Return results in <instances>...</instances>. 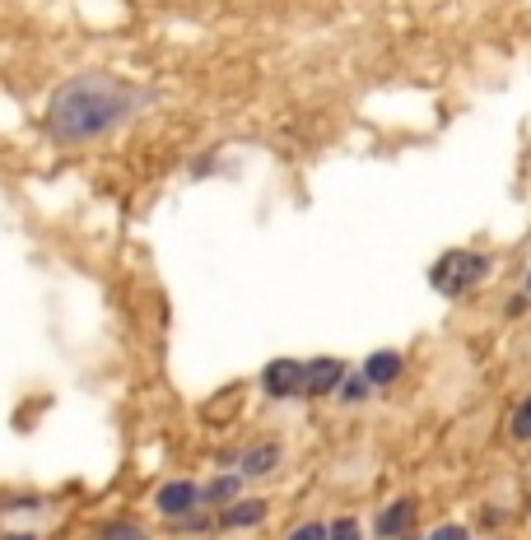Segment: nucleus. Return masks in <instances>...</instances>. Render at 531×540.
Here are the masks:
<instances>
[{"instance_id":"f257e3e1","label":"nucleus","mask_w":531,"mask_h":540,"mask_svg":"<svg viewBox=\"0 0 531 540\" xmlns=\"http://www.w3.org/2000/svg\"><path fill=\"white\" fill-rule=\"evenodd\" d=\"M154 98H159L154 89H140L122 75L80 70L56 84L47 98V135L56 145H94L103 135L122 131L126 122H136Z\"/></svg>"},{"instance_id":"f03ea898","label":"nucleus","mask_w":531,"mask_h":540,"mask_svg":"<svg viewBox=\"0 0 531 540\" xmlns=\"http://www.w3.org/2000/svg\"><path fill=\"white\" fill-rule=\"evenodd\" d=\"M490 270H494V261L485 257V252L452 247V252H443V257L429 266V284H434V294H443V298H466Z\"/></svg>"},{"instance_id":"7ed1b4c3","label":"nucleus","mask_w":531,"mask_h":540,"mask_svg":"<svg viewBox=\"0 0 531 540\" xmlns=\"http://www.w3.org/2000/svg\"><path fill=\"white\" fill-rule=\"evenodd\" d=\"M261 392L266 401H294L303 396V364L299 359H271L261 368Z\"/></svg>"},{"instance_id":"20e7f679","label":"nucleus","mask_w":531,"mask_h":540,"mask_svg":"<svg viewBox=\"0 0 531 540\" xmlns=\"http://www.w3.org/2000/svg\"><path fill=\"white\" fill-rule=\"evenodd\" d=\"M345 382V364L341 359H331V354H317V359H308L303 364V396H313V401H322V396H336Z\"/></svg>"},{"instance_id":"39448f33","label":"nucleus","mask_w":531,"mask_h":540,"mask_svg":"<svg viewBox=\"0 0 531 540\" xmlns=\"http://www.w3.org/2000/svg\"><path fill=\"white\" fill-rule=\"evenodd\" d=\"M415 517H420V503L415 499H392L387 508H378L373 517V536L378 540H401L415 531Z\"/></svg>"},{"instance_id":"423d86ee","label":"nucleus","mask_w":531,"mask_h":540,"mask_svg":"<svg viewBox=\"0 0 531 540\" xmlns=\"http://www.w3.org/2000/svg\"><path fill=\"white\" fill-rule=\"evenodd\" d=\"M154 508L164 517H187L191 508H201V485L196 480H168V485H159V494H154Z\"/></svg>"},{"instance_id":"0eeeda50","label":"nucleus","mask_w":531,"mask_h":540,"mask_svg":"<svg viewBox=\"0 0 531 540\" xmlns=\"http://www.w3.org/2000/svg\"><path fill=\"white\" fill-rule=\"evenodd\" d=\"M359 373H364V378L373 382V392H378V387H392V382H401V373H406V359H401L396 350H373L364 359V368H359Z\"/></svg>"},{"instance_id":"6e6552de","label":"nucleus","mask_w":531,"mask_h":540,"mask_svg":"<svg viewBox=\"0 0 531 540\" xmlns=\"http://www.w3.org/2000/svg\"><path fill=\"white\" fill-rule=\"evenodd\" d=\"M280 443H257V447H247L243 457H238V475L243 480H261V475H271L275 466H280Z\"/></svg>"},{"instance_id":"1a4fd4ad","label":"nucleus","mask_w":531,"mask_h":540,"mask_svg":"<svg viewBox=\"0 0 531 540\" xmlns=\"http://www.w3.org/2000/svg\"><path fill=\"white\" fill-rule=\"evenodd\" d=\"M257 522H266V499H233L224 508V531H247Z\"/></svg>"},{"instance_id":"9d476101","label":"nucleus","mask_w":531,"mask_h":540,"mask_svg":"<svg viewBox=\"0 0 531 540\" xmlns=\"http://www.w3.org/2000/svg\"><path fill=\"white\" fill-rule=\"evenodd\" d=\"M233 499H243V475H238V471H233V475H215V480L201 489L205 508H229Z\"/></svg>"},{"instance_id":"9b49d317","label":"nucleus","mask_w":531,"mask_h":540,"mask_svg":"<svg viewBox=\"0 0 531 540\" xmlns=\"http://www.w3.org/2000/svg\"><path fill=\"white\" fill-rule=\"evenodd\" d=\"M368 392H373V382L364 378V373H345V382H341V401L345 405H359V401H368Z\"/></svg>"},{"instance_id":"f8f14e48","label":"nucleus","mask_w":531,"mask_h":540,"mask_svg":"<svg viewBox=\"0 0 531 540\" xmlns=\"http://www.w3.org/2000/svg\"><path fill=\"white\" fill-rule=\"evenodd\" d=\"M508 433H513L518 443H531V396L518 405V410H513V424H508Z\"/></svg>"},{"instance_id":"ddd939ff","label":"nucleus","mask_w":531,"mask_h":540,"mask_svg":"<svg viewBox=\"0 0 531 540\" xmlns=\"http://www.w3.org/2000/svg\"><path fill=\"white\" fill-rule=\"evenodd\" d=\"M327 540H364V527H359L354 517H341V522L327 527Z\"/></svg>"},{"instance_id":"4468645a","label":"nucleus","mask_w":531,"mask_h":540,"mask_svg":"<svg viewBox=\"0 0 531 540\" xmlns=\"http://www.w3.org/2000/svg\"><path fill=\"white\" fill-rule=\"evenodd\" d=\"M177 522H182V531H187V536H205V531H210V517H205L201 508H191V513L177 517Z\"/></svg>"},{"instance_id":"2eb2a0df","label":"nucleus","mask_w":531,"mask_h":540,"mask_svg":"<svg viewBox=\"0 0 531 540\" xmlns=\"http://www.w3.org/2000/svg\"><path fill=\"white\" fill-rule=\"evenodd\" d=\"M289 540H327V527H322V522H303V527H294Z\"/></svg>"},{"instance_id":"dca6fc26","label":"nucleus","mask_w":531,"mask_h":540,"mask_svg":"<svg viewBox=\"0 0 531 540\" xmlns=\"http://www.w3.org/2000/svg\"><path fill=\"white\" fill-rule=\"evenodd\" d=\"M429 540H471V531H466V527H457V522H448V527H438Z\"/></svg>"},{"instance_id":"f3484780","label":"nucleus","mask_w":531,"mask_h":540,"mask_svg":"<svg viewBox=\"0 0 531 540\" xmlns=\"http://www.w3.org/2000/svg\"><path fill=\"white\" fill-rule=\"evenodd\" d=\"M108 540H150V536H145L140 527H112V531H108Z\"/></svg>"},{"instance_id":"a211bd4d","label":"nucleus","mask_w":531,"mask_h":540,"mask_svg":"<svg viewBox=\"0 0 531 540\" xmlns=\"http://www.w3.org/2000/svg\"><path fill=\"white\" fill-rule=\"evenodd\" d=\"M527 312V294H513L508 298V317H522Z\"/></svg>"},{"instance_id":"6ab92c4d","label":"nucleus","mask_w":531,"mask_h":540,"mask_svg":"<svg viewBox=\"0 0 531 540\" xmlns=\"http://www.w3.org/2000/svg\"><path fill=\"white\" fill-rule=\"evenodd\" d=\"M522 294H527V298H531V270H527V289H522Z\"/></svg>"},{"instance_id":"aec40b11","label":"nucleus","mask_w":531,"mask_h":540,"mask_svg":"<svg viewBox=\"0 0 531 540\" xmlns=\"http://www.w3.org/2000/svg\"><path fill=\"white\" fill-rule=\"evenodd\" d=\"M10 540H28V536H10Z\"/></svg>"}]
</instances>
